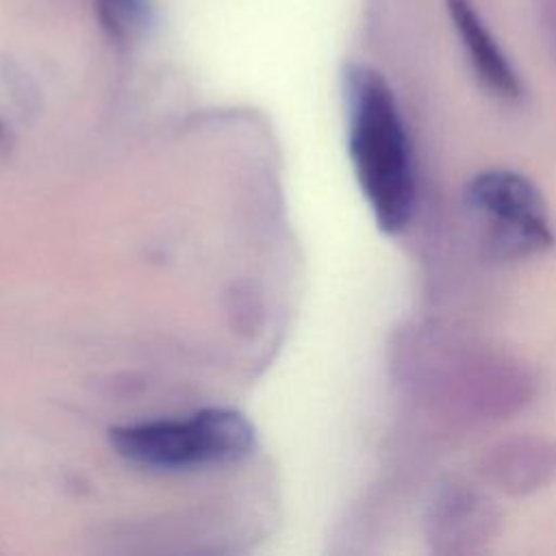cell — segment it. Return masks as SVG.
Returning a JSON list of instances; mask_svg holds the SVG:
<instances>
[{"label": "cell", "instance_id": "cell-1", "mask_svg": "<svg viewBox=\"0 0 556 556\" xmlns=\"http://www.w3.org/2000/svg\"><path fill=\"white\" fill-rule=\"evenodd\" d=\"M343 98L356 182L378 228L397 235L417 211V165L406 122L391 87L371 67H345Z\"/></svg>", "mask_w": 556, "mask_h": 556}, {"label": "cell", "instance_id": "cell-2", "mask_svg": "<svg viewBox=\"0 0 556 556\" xmlns=\"http://www.w3.org/2000/svg\"><path fill=\"white\" fill-rule=\"evenodd\" d=\"M119 456L152 469L226 465L248 456L254 428L237 410L208 408L187 419L141 421L111 430Z\"/></svg>", "mask_w": 556, "mask_h": 556}, {"label": "cell", "instance_id": "cell-3", "mask_svg": "<svg viewBox=\"0 0 556 556\" xmlns=\"http://www.w3.org/2000/svg\"><path fill=\"white\" fill-rule=\"evenodd\" d=\"M463 200L495 256L519 261L554 245L547 202L526 174L486 167L467 180Z\"/></svg>", "mask_w": 556, "mask_h": 556}, {"label": "cell", "instance_id": "cell-4", "mask_svg": "<svg viewBox=\"0 0 556 556\" xmlns=\"http://www.w3.org/2000/svg\"><path fill=\"white\" fill-rule=\"evenodd\" d=\"M445 7L480 83L502 100H517L521 96L519 76L471 0H445Z\"/></svg>", "mask_w": 556, "mask_h": 556}, {"label": "cell", "instance_id": "cell-5", "mask_svg": "<svg viewBox=\"0 0 556 556\" xmlns=\"http://www.w3.org/2000/svg\"><path fill=\"white\" fill-rule=\"evenodd\" d=\"M495 521L486 500L473 491L447 489L432 504L428 528L430 541L443 543L447 552L471 549L473 541L491 534Z\"/></svg>", "mask_w": 556, "mask_h": 556}, {"label": "cell", "instance_id": "cell-6", "mask_svg": "<svg viewBox=\"0 0 556 556\" xmlns=\"http://www.w3.org/2000/svg\"><path fill=\"white\" fill-rule=\"evenodd\" d=\"M556 469V450L541 439H517L502 443L484 460V476L502 491H534Z\"/></svg>", "mask_w": 556, "mask_h": 556}, {"label": "cell", "instance_id": "cell-7", "mask_svg": "<svg viewBox=\"0 0 556 556\" xmlns=\"http://www.w3.org/2000/svg\"><path fill=\"white\" fill-rule=\"evenodd\" d=\"M98 15L106 30L119 39L132 37L146 26V0H98Z\"/></svg>", "mask_w": 556, "mask_h": 556}, {"label": "cell", "instance_id": "cell-8", "mask_svg": "<svg viewBox=\"0 0 556 556\" xmlns=\"http://www.w3.org/2000/svg\"><path fill=\"white\" fill-rule=\"evenodd\" d=\"M549 11H552V15H554V17H552V30H554V39H556V0H554V4H552Z\"/></svg>", "mask_w": 556, "mask_h": 556}]
</instances>
